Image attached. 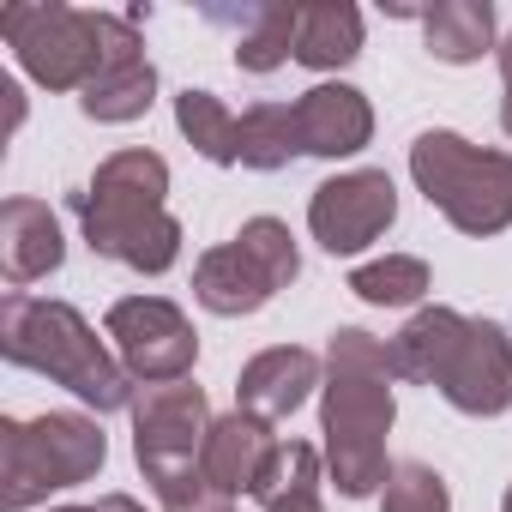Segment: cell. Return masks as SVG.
Returning a JSON list of instances; mask_svg holds the SVG:
<instances>
[{"instance_id":"1","label":"cell","mask_w":512,"mask_h":512,"mask_svg":"<svg viewBox=\"0 0 512 512\" xmlns=\"http://www.w3.org/2000/svg\"><path fill=\"white\" fill-rule=\"evenodd\" d=\"M326 380V458L350 500L386 488V428H392V344L344 326L332 338Z\"/></svg>"},{"instance_id":"2","label":"cell","mask_w":512,"mask_h":512,"mask_svg":"<svg viewBox=\"0 0 512 512\" xmlns=\"http://www.w3.org/2000/svg\"><path fill=\"white\" fill-rule=\"evenodd\" d=\"M169 169L157 151H115L85 193H73L85 241L103 260H121L133 272H169L181 253V223L163 205Z\"/></svg>"},{"instance_id":"3","label":"cell","mask_w":512,"mask_h":512,"mask_svg":"<svg viewBox=\"0 0 512 512\" xmlns=\"http://www.w3.org/2000/svg\"><path fill=\"white\" fill-rule=\"evenodd\" d=\"M392 374L428 380L464 416H494L512 404V344L494 320H464L452 308H422L392 338Z\"/></svg>"},{"instance_id":"4","label":"cell","mask_w":512,"mask_h":512,"mask_svg":"<svg viewBox=\"0 0 512 512\" xmlns=\"http://www.w3.org/2000/svg\"><path fill=\"white\" fill-rule=\"evenodd\" d=\"M0 350H7V362H19V368H37V374L61 380L91 410L133 404L127 368L109 362V350L97 344V332L67 302H43V296L13 290L7 308H0Z\"/></svg>"},{"instance_id":"5","label":"cell","mask_w":512,"mask_h":512,"mask_svg":"<svg viewBox=\"0 0 512 512\" xmlns=\"http://www.w3.org/2000/svg\"><path fill=\"white\" fill-rule=\"evenodd\" d=\"M109 458L103 428L91 416H37V422H0V506L25 512L49 500V488H73L97 476Z\"/></svg>"},{"instance_id":"6","label":"cell","mask_w":512,"mask_h":512,"mask_svg":"<svg viewBox=\"0 0 512 512\" xmlns=\"http://www.w3.org/2000/svg\"><path fill=\"white\" fill-rule=\"evenodd\" d=\"M410 175L464 235H500L512 223V157L482 151L458 133H422L410 145Z\"/></svg>"},{"instance_id":"7","label":"cell","mask_w":512,"mask_h":512,"mask_svg":"<svg viewBox=\"0 0 512 512\" xmlns=\"http://www.w3.org/2000/svg\"><path fill=\"white\" fill-rule=\"evenodd\" d=\"M0 37L13 43L25 73L49 91H85L109 49V13H73L55 0H13L0 7Z\"/></svg>"},{"instance_id":"8","label":"cell","mask_w":512,"mask_h":512,"mask_svg":"<svg viewBox=\"0 0 512 512\" xmlns=\"http://www.w3.org/2000/svg\"><path fill=\"white\" fill-rule=\"evenodd\" d=\"M296 272H302V260H296L290 229H284L278 217H253V223H241L235 241L211 247L205 260H199L193 296H199L211 314L235 320V314H260L278 290L296 284Z\"/></svg>"},{"instance_id":"9","label":"cell","mask_w":512,"mask_h":512,"mask_svg":"<svg viewBox=\"0 0 512 512\" xmlns=\"http://www.w3.org/2000/svg\"><path fill=\"white\" fill-rule=\"evenodd\" d=\"M205 434H211V422H205V392L199 386L169 380V386H145L133 398V452H139L151 482H169V476L193 470Z\"/></svg>"},{"instance_id":"10","label":"cell","mask_w":512,"mask_h":512,"mask_svg":"<svg viewBox=\"0 0 512 512\" xmlns=\"http://www.w3.org/2000/svg\"><path fill=\"white\" fill-rule=\"evenodd\" d=\"M109 338L121 350V368L151 380V386H169L193 368L199 356V338L187 326V314L163 296H127L109 308Z\"/></svg>"},{"instance_id":"11","label":"cell","mask_w":512,"mask_h":512,"mask_svg":"<svg viewBox=\"0 0 512 512\" xmlns=\"http://www.w3.org/2000/svg\"><path fill=\"white\" fill-rule=\"evenodd\" d=\"M398 217V193L386 181V169H350L326 187H314V205H308V223H314V241L326 253H362L374 235H386Z\"/></svg>"},{"instance_id":"12","label":"cell","mask_w":512,"mask_h":512,"mask_svg":"<svg viewBox=\"0 0 512 512\" xmlns=\"http://www.w3.org/2000/svg\"><path fill=\"white\" fill-rule=\"evenodd\" d=\"M151 91H157V73H151V61L139 49L133 19H115L109 13V49H103L97 79L79 91V109L91 121H139L151 109Z\"/></svg>"},{"instance_id":"13","label":"cell","mask_w":512,"mask_h":512,"mask_svg":"<svg viewBox=\"0 0 512 512\" xmlns=\"http://www.w3.org/2000/svg\"><path fill=\"white\" fill-rule=\"evenodd\" d=\"M272 458H278L272 428H266L260 416H247V410L211 422V434H205V446H199V470H205V482L223 488L229 500L260 488V476L272 470Z\"/></svg>"},{"instance_id":"14","label":"cell","mask_w":512,"mask_h":512,"mask_svg":"<svg viewBox=\"0 0 512 512\" xmlns=\"http://www.w3.org/2000/svg\"><path fill=\"white\" fill-rule=\"evenodd\" d=\"M61 223L43 199H7L0 205V272H7L13 290L49 278L61 266Z\"/></svg>"},{"instance_id":"15","label":"cell","mask_w":512,"mask_h":512,"mask_svg":"<svg viewBox=\"0 0 512 512\" xmlns=\"http://www.w3.org/2000/svg\"><path fill=\"white\" fill-rule=\"evenodd\" d=\"M314 380H320L314 350H290V344H278V350L253 356V362L241 368L235 398H241V410H247V416H260V422H284L290 410H302V398L314 392Z\"/></svg>"},{"instance_id":"16","label":"cell","mask_w":512,"mask_h":512,"mask_svg":"<svg viewBox=\"0 0 512 512\" xmlns=\"http://www.w3.org/2000/svg\"><path fill=\"white\" fill-rule=\"evenodd\" d=\"M296 133H302V151H314V157H350L368 145L374 115H368L362 91L314 85L308 97H296Z\"/></svg>"},{"instance_id":"17","label":"cell","mask_w":512,"mask_h":512,"mask_svg":"<svg viewBox=\"0 0 512 512\" xmlns=\"http://www.w3.org/2000/svg\"><path fill=\"white\" fill-rule=\"evenodd\" d=\"M205 19L235 31V61H241L247 73H272V67H284L290 49H296V7H284V0H266V7H241V13L211 7Z\"/></svg>"},{"instance_id":"18","label":"cell","mask_w":512,"mask_h":512,"mask_svg":"<svg viewBox=\"0 0 512 512\" xmlns=\"http://www.w3.org/2000/svg\"><path fill=\"white\" fill-rule=\"evenodd\" d=\"M356 49H362V13L356 7H344V0H326V7H296V49H290V61L326 73V67L356 61Z\"/></svg>"},{"instance_id":"19","label":"cell","mask_w":512,"mask_h":512,"mask_svg":"<svg viewBox=\"0 0 512 512\" xmlns=\"http://www.w3.org/2000/svg\"><path fill=\"white\" fill-rule=\"evenodd\" d=\"M422 31H428V55L434 61H476L494 37V7L488 0H446V7H428L422 13Z\"/></svg>"},{"instance_id":"20","label":"cell","mask_w":512,"mask_h":512,"mask_svg":"<svg viewBox=\"0 0 512 512\" xmlns=\"http://www.w3.org/2000/svg\"><path fill=\"white\" fill-rule=\"evenodd\" d=\"M302 151L296 133V103H253L235 127V163L247 169H284Z\"/></svg>"},{"instance_id":"21","label":"cell","mask_w":512,"mask_h":512,"mask_svg":"<svg viewBox=\"0 0 512 512\" xmlns=\"http://www.w3.org/2000/svg\"><path fill=\"white\" fill-rule=\"evenodd\" d=\"M253 500H260L266 512H326L320 506V458H314V446H302V440L278 446V458L260 476Z\"/></svg>"},{"instance_id":"22","label":"cell","mask_w":512,"mask_h":512,"mask_svg":"<svg viewBox=\"0 0 512 512\" xmlns=\"http://www.w3.org/2000/svg\"><path fill=\"white\" fill-rule=\"evenodd\" d=\"M175 121H181V133L199 145V157L235 163V127H241V115H229L211 91H181V97H175Z\"/></svg>"},{"instance_id":"23","label":"cell","mask_w":512,"mask_h":512,"mask_svg":"<svg viewBox=\"0 0 512 512\" xmlns=\"http://www.w3.org/2000/svg\"><path fill=\"white\" fill-rule=\"evenodd\" d=\"M350 290H356L362 302H374V308H404V302H416V296L428 290V266L410 260V253H392V260L362 266V272L350 278Z\"/></svg>"},{"instance_id":"24","label":"cell","mask_w":512,"mask_h":512,"mask_svg":"<svg viewBox=\"0 0 512 512\" xmlns=\"http://www.w3.org/2000/svg\"><path fill=\"white\" fill-rule=\"evenodd\" d=\"M452 494H446V476L428 470V464H392L386 476V512H446Z\"/></svg>"},{"instance_id":"25","label":"cell","mask_w":512,"mask_h":512,"mask_svg":"<svg viewBox=\"0 0 512 512\" xmlns=\"http://www.w3.org/2000/svg\"><path fill=\"white\" fill-rule=\"evenodd\" d=\"M157 500H163V512H235V500L223 488H211L199 464L169 476V482H157Z\"/></svg>"},{"instance_id":"26","label":"cell","mask_w":512,"mask_h":512,"mask_svg":"<svg viewBox=\"0 0 512 512\" xmlns=\"http://www.w3.org/2000/svg\"><path fill=\"white\" fill-rule=\"evenodd\" d=\"M500 79H506V103H500V127L512 133V37L500 43Z\"/></svg>"},{"instance_id":"27","label":"cell","mask_w":512,"mask_h":512,"mask_svg":"<svg viewBox=\"0 0 512 512\" xmlns=\"http://www.w3.org/2000/svg\"><path fill=\"white\" fill-rule=\"evenodd\" d=\"M79 512H145L139 500H127V494H103L97 506H79Z\"/></svg>"},{"instance_id":"28","label":"cell","mask_w":512,"mask_h":512,"mask_svg":"<svg viewBox=\"0 0 512 512\" xmlns=\"http://www.w3.org/2000/svg\"><path fill=\"white\" fill-rule=\"evenodd\" d=\"M506 512H512V488H506Z\"/></svg>"},{"instance_id":"29","label":"cell","mask_w":512,"mask_h":512,"mask_svg":"<svg viewBox=\"0 0 512 512\" xmlns=\"http://www.w3.org/2000/svg\"><path fill=\"white\" fill-rule=\"evenodd\" d=\"M61 512H79V506H61Z\"/></svg>"}]
</instances>
